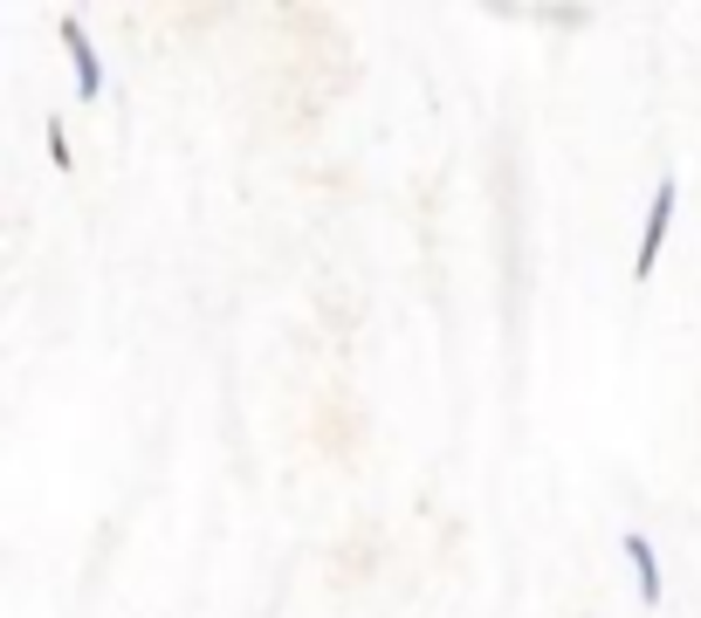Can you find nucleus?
<instances>
[{
  "mask_svg": "<svg viewBox=\"0 0 701 618\" xmlns=\"http://www.w3.org/2000/svg\"><path fill=\"white\" fill-rule=\"evenodd\" d=\"M668 227H674V179H660V186H653V206H646V227H640L633 282H653V268H660V247H668Z\"/></svg>",
  "mask_w": 701,
  "mask_h": 618,
  "instance_id": "nucleus-1",
  "label": "nucleus"
},
{
  "mask_svg": "<svg viewBox=\"0 0 701 618\" xmlns=\"http://www.w3.org/2000/svg\"><path fill=\"white\" fill-rule=\"evenodd\" d=\"M62 41H69V62H76V90L97 97L104 90V69H97V49H90V35H82L76 14H62Z\"/></svg>",
  "mask_w": 701,
  "mask_h": 618,
  "instance_id": "nucleus-2",
  "label": "nucleus"
},
{
  "mask_svg": "<svg viewBox=\"0 0 701 618\" xmlns=\"http://www.w3.org/2000/svg\"><path fill=\"white\" fill-rule=\"evenodd\" d=\"M619 550H626V563H633V577H640V605H660V563H653V543L633 529Z\"/></svg>",
  "mask_w": 701,
  "mask_h": 618,
  "instance_id": "nucleus-3",
  "label": "nucleus"
},
{
  "mask_svg": "<svg viewBox=\"0 0 701 618\" xmlns=\"http://www.w3.org/2000/svg\"><path fill=\"white\" fill-rule=\"evenodd\" d=\"M49 158L62 165V173H69V165H76V158H69V131H62V124H56V117H49Z\"/></svg>",
  "mask_w": 701,
  "mask_h": 618,
  "instance_id": "nucleus-4",
  "label": "nucleus"
}]
</instances>
